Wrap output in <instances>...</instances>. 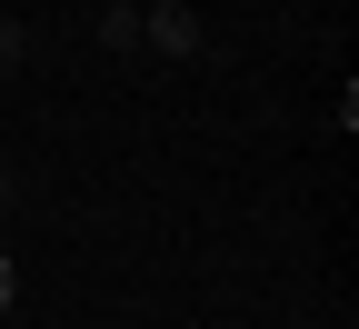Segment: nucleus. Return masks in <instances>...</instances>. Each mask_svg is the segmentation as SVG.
<instances>
[{
	"mask_svg": "<svg viewBox=\"0 0 359 329\" xmlns=\"http://www.w3.org/2000/svg\"><path fill=\"white\" fill-rule=\"evenodd\" d=\"M140 40L180 60V51H200V20H190V11H150V20H140Z\"/></svg>",
	"mask_w": 359,
	"mask_h": 329,
	"instance_id": "nucleus-1",
	"label": "nucleus"
},
{
	"mask_svg": "<svg viewBox=\"0 0 359 329\" xmlns=\"http://www.w3.org/2000/svg\"><path fill=\"white\" fill-rule=\"evenodd\" d=\"M100 40L110 51H140V11H100Z\"/></svg>",
	"mask_w": 359,
	"mask_h": 329,
	"instance_id": "nucleus-2",
	"label": "nucleus"
},
{
	"mask_svg": "<svg viewBox=\"0 0 359 329\" xmlns=\"http://www.w3.org/2000/svg\"><path fill=\"white\" fill-rule=\"evenodd\" d=\"M20 60H30V30H20V20H0V70H20Z\"/></svg>",
	"mask_w": 359,
	"mask_h": 329,
	"instance_id": "nucleus-3",
	"label": "nucleus"
},
{
	"mask_svg": "<svg viewBox=\"0 0 359 329\" xmlns=\"http://www.w3.org/2000/svg\"><path fill=\"white\" fill-rule=\"evenodd\" d=\"M0 300H11V260H0Z\"/></svg>",
	"mask_w": 359,
	"mask_h": 329,
	"instance_id": "nucleus-4",
	"label": "nucleus"
},
{
	"mask_svg": "<svg viewBox=\"0 0 359 329\" xmlns=\"http://www.w3.org/2000/svg\"><path fill=\"white\" fill-rule=\"evenodd\" d=\"M100 11H140V0H100Z\"/></svg>",
	"mask_w": 359,
	"mask_h": 329,
	"instance_id": "nucleus-5",
	"label": "nucleus"
}]
</instances>
